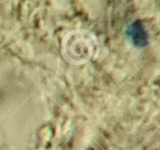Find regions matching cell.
Returning <instances> with one entry per match:
<instances>
[{
    "instance_id": "cell-1",
    "label": "cell",
    "mask_w": 160,
    "mask_h": 150,
    "mask_svg": "<svg viewBox=\"0 0 160 150\" xmlns=\"http://www.w3.org/2000/svg\"><path fill=\"white\" fill-rule=\"evenodd\" d=\"M126 35L132 45L136 48H144L149 43L148 33L140 20H136L128 26Z\"/></svg>"
}]
</instances>
